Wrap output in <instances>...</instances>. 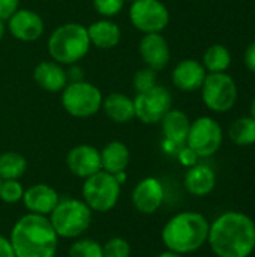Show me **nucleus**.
<instances>
[{"label": "nucleus", "mask_w": 255, "mask_h": 257, "mask_svg": "<svg viewBox=\"0 0 255 257\" xmlns=\"http://www.w3.org/2000/svg\"><path fill=\"white\" fill-rule=\"evenodd\" d=\"M24 196V187L18 179L11 181H2L0 185V200L8 205H15L23 200Z\"/></svg>", "instance_id": "cd10ccee"}, {"label": "nucleus", "mask_w": 255, "mask_h": 257, "mask_svg": "<svg viewBox=\"0 0 255 257\" xmlns=\"http://www.w3.org/2000/svg\"><path fill=\"white\" fill-rule=\"evenodd\" d=\"M251 117L255 119V96L254 99H252V102H251Z\"/></svg>", "instance_id": "ea45409f"}, {"label": "nucleus", "mask_w": 255, "mask_h": 257, "mask_svg": "<svg viewBox=\"0 0 255 257\" xmlns=\"http://www.w3.org/2000/svg\"><path fill=\"white\" fill-rule=\"evenodd\" d=\"M222 139L224 134L221 125L210 116H201L191 122L185 145L191 148L200 158H207L219 151Z\"/></svg>", "instance_id": "1a4fd4ad"}, {"label": "nucleus", "mask_w": 255, "mask_h": 257, "mask_svg": "<svg viewBox=\"0 0 255 257\" xmlns=\"http://www.w3.org/2000/svg\"><path fill=\"white\" fill-rule=\"evenodd\" d=\"M132 26L146 33H161L170 23V12L161 0H135L129 8Z\"/></svg>", "instance_id": "9d476101"}, {"label": "nucleus", "mask_w": 255, "mask_h": 257, "mask_svg": "<svg viewBox=\"0 0 255 257\" xmlns=\"http://www.w3.org/2000/svg\"><path fill=\"white\" fill-rule=\"evenodd\" d=\"M93 212L83 199H60L54 211L48 215L51 226L59 238L78 239L92 224Z\"/></svg>", "instance_id": "39448f33"}, {"label": "nucleus", "mask_w": 255, "mask_h": 257, "mask_svg": "<svg viewBox=\"0 0 255 257\" xmlns=\"http://www.w3.org/2000/svg\"><path fill=\"white\" fill-rule=\"evenodd\" d=\"M87 29L80 23H66L59 26L48 39V53L60 65H74L90 50Z\"/></svg>", "instance_id": "20e7f679"}, {"label": "nucleus", "mask_w": 255, "mask_h": 257, "mask_svg": "<svg viewBox=\"0 0 255 257\" xmlns=\"http://www.w3.org/2000/svg\"><path fill=\"white\" fill-rule=\"evenodd\" d=\"M180 148H182V146H179V145H176V143H173V142H168V140H165V139H164V142H162V151H164L165 154L176 155V154L179 152Z\"/></svg>", "instance_id": "e433bc0d"}, {"label": "nucleus", "mask_w": 255, "mask_h": 257, "mask_svg": "<svg viewBox=\"0 0 255 257\" xmlns=\"http://www.w3.org/2000/svg\"><path fill=\"white\" fill-rule=\"evenodd\" d=\"M183 184L189 194L197 196V197H204L215 190L216 175L209 166L195 164L188 169Z\"/></svg>", "instance_id": "6ab92c4d"}, {"label": "nucleus", "mask_w": 255, "mask_h": 257, "mask_svg": "<svg viewBox=\"0 0 255 257\" xmlns=\"http://www.w3.org/2000/svg\"><path fill=\"white\" fill-rule=\"evenodd\" d=\"M243 60H245L246 68H248L252 74H255V41L252 44H249V45L246 47Z\"/></svg>", "instance_id": "72a5a7b5"}, {"label": "nucleus", "mask_w": 255, "mask_h": 257, "mask_svg": "<svg viewBox=\"0 0 255 257\" xmlns=\"http://www.w3.org/2000/svg\"><path fill=\"white\" fill-rule=\"evenodd\" d=\"M0 257H15L9 239L2 235H0Z\"/></svg>", "instance_id": "c9c22d12"}, {"label": "nucleus", "mask_w": 255, "mask_h": 257, "mask_svg": "<svg viewBox=\"0 0 255 257\" xmlns=\"http://www.w3.org/2000/svg\"><path fill=\"white\" fill-rule=\"evenodd\" d=\"M125 5V0H93L95 11L104 18L117 15Z\"/></svg>", "instance_id": "7c9ffc66"}, {"label": "nucleus", "mask_w": 255, "mask_h": 257, "mask_svg": "<svg viewBox=\"0 0 255 257\" xmlns=\"http://www.w3.org/2000/svg\"><path fill=\"white\" fill-rule=\"evenodd\" d=\"M122 185L114 175L104 170L89 176L83 182L81 199L92 209V212L105 214L116 208L120 199Z\"/></svg>", "instance_id": "423d86ee"}, {"label": "nucleus", "mask_w": 255, "mask_h": 257, "mask_svg": "<svg viewBox=\"0 0 255 257\" xmlns=\"http://www.w3.org/2000/svg\"><path fill=\"white\" fill-rule=\"evenodd\" d=\"M207 244L216 257H249L255 250L254 220L239 211H227L210 223Z\"/></svg>", "instance_id": "f257e3e1"}, {"label": "nucleus", "mask_w": 255, "mask_h": 257, "mask_svg": "<svg viewBox=\"0 0 255 257\" xmlns=\"http://www.w3.org/2000/svg\"><path fill=\"white\" fill-rule=\"evenodd\" d=\"M8 239L15 257H54L60 238L48 217L27 212L17 220Z\"/></svg>", "instance_id": "f03ea898"}, {"label": "nucleus", "mask_w": 255, "mask_h": 257, "mask_svg": "<svg viewBox=\"0 0 255 257\" xmlns=\"http://www.w3.org/2000/svg\"><path fill=\"white\" fill-rule=\"evenodd\" d=\"M0 185H2V179H0Z\"/></svg>", "instance_id": "a19ab883"}, {"label": "nucleus", "mask_w": 255, "mask_h": 257, "mask_svg": "<svg viewBox=\"0 0 255 257\" xmlns=\"http://www.w3.org/2000/svg\"><path fill=\"white\" fill-rule=\"evenodd\" d=\"M66 164L69 172L81 179H87L102 170L101 154L92 145H78L72 148L66 155Z\"/></svg>", "instance_id": "ddd939ff"}, {"label": "nucleus", "mask_w": 255, "mask_h": 257, "mask_svg": "<svg viewBox=\"0 0 255 257\" xmlns=\"http://www.w3.org/2000/svg\"><path fill=\"white\" fill-rule=\"evenodd\" d=\"M101 108L105 116L116 123H128L135 117L134 99L120 92H113L104 96Z\"/></svg>", "instance_id": "aec40b11"}, {"label": "nucleus", "mask_w": 255, "mask_h": 257, "mask_svg": "<svg viewBox=\"0 0 255 257\" xmlns=\"http://www.w3.org/2000/svg\"><path fill=\"white\" fill-rule=\"evenodd\" d=\"M27 170V160L14 151L0 154V179L2 181H11L18 179L26 173Z\"/></svg>", "instance_id": "393cba45"}, {"label": "nucleus", "mask_w": 255, "mask_h": 257, "mask_svg": "<svg viewBox=\"0 0 255 257\" xmlns=\"http://www.w3.org/2000/svg\"><path fill=\"white\" fill-rule=\"evenodd\" d=\"M35 83L47 92H62L68 84L66 71L57 62H41L33 69Z\"/></svg>", "instance_id": "a211bd4d"}, {"label": "nucleus", "mask_w": 255, "mask_h": 257, "mask_svg": "<svg viewBox=\"0 0 255 257\" xmlns=\"http://www.w3.org/2000/svg\"><path fill=\"white\" fill-rule=\"evenodd\" d=\"M231 65V53L222 44L210 45L203 54V66L207 72H225Z\"/></svg>", "instance_id": "b1692460"}, {"label": "nucleus", "mask_w": 255, "mask_h": 257, "mask_svg": "<svg viewBox=\"0 0 255 257\" xmlns=\"http://www.w3.org/2000/svg\"><path fill=\"white\" fill-rule=\"evenodd\" d=\"M200 90L204 105L215 113L230 111L239 98L237 84L227 72H207Z\"/></svg>", "instance_id": "0eeeda50"}, {"label": "nucleus", "mask_w": 255, "mask_h": 257, "mask_svg": "<svg viewBox=\"0 0 255 257\" xmlns=\"http://www.w3.org/2000/svg\"><path fill=\"white\" fill-rule=\"evenodd\" d=\"M104 257H131V245L126 239L114 236L102 245Z\"/></svg>", "instance_id": "c85d7f7f"}, {"label": "nucleus", "mask_w": 255, "mask_h": 257, "mask_svg": "<svg viewBox=\"0 0 255 257\" xmlns=\"http://www.w3.org/2000/svg\"><path fill=\"white\" fill-rule=\"evenodd\" d=\"M156 257H185L182 256V254H177V253H173V251H168V250H165V251H162V253H159Z\"/></svg>", "instance_id": "4c0bfd02"}, {"label": "nucleus", "mask_w": 255, "mask_h": 257, "mask_svg": "<svg viewBox=\"0 0 255 257\" xmlns=\"http://www.w3.org/2000/svg\"><path fill=\"white\" fill-rule=\"evenodd\" d=\"M165 190L158 178L149 176L141 179L132 190L131 202L134 208L144 215L155 214L164 203Z\"/></svg>", "instance_id": "f8f14e48"}, {"label": "nucleus", "mask_w": 255, "mask_h": 257, "mask_svg": "<svg viewBox=\"0 0 255 257\" xmlns=\"http://www.w3.org/2000/svg\"><path fill=\"white\" fill-rule=\"evenodd\" d=\"M206 75L207 71L203 63L194 59H185L174 66L171 72V80L177 89L183 92H195L201 89Z\"/></svg>", "instance_id": "f3484780"}, {"label": "nucleus", "mask_w": 255, "mask_h": 257, "mask_svg": "<svg viewBox=\"0 0 255 257\" xmlns=\"http://www.w3.org/2000/svg\"><path fill=\"white\" fill-rule=\"evenodd\" d=\"M20 9V0H0V20H9Z\"/></svg>", "instance_id": "473e14b6"}, {"label": "nucleus", "mask_w": 255, "mask_h": 257, "mask_svg": "<svg viewBox=\"0 0 255 257\" xmlns=\"http://www.w3.org/2000/svg\"><path fill=\"white\" fill-rule=\"evenodd\" d=\"M69 257H104L102 253V245L90 238H80L77 239L69 251H68Z\"/></svg>", "instance_id": "bb28decb"}, {"label": "nucleus", "mask_w": 255, "mask_h": 257, "mask_svg": "<svg viewBox=\"0 0 255 257\" xmlns=\"http://www.w3.org/2000/svg\"><path fill=\"white\" fill-rule=\"evenodd\" d=\"M138 51L146 66L153 71L164 69L170 62V45L161 33H146L140 41Z\"/></svg>", "instance_id": "dca6fc26"}, {"label": "nucleus", "mask_w": 255, "mask_h": 257, "mask_svg": "<svg viewBox=\"0 0 255 257\" xmlns=\"http://www.w3.org/2000/svg\"><path fill=\"white\" fill-rule=\"evenodd\" d=\"M171 104L173 98L168 89L156 84L147 92L137 93L134 98L135 117L146 125L158 123L171 110Z\"/></svg>", "instance_id": "9b49d317"}, {"label": "nucleus", "mask_w": 255, "mask_h": 257, "mask_svg": "<svg viewBox=\"0 0 255 257\" xmlns=\"http://www.w3.org/2000/svg\"><path fill=\"white\" fill-rule=\"evenodd\" d=\"M210 223L195 211H183L173 215L161 232L162 244L168 251L177 254H191L200 250L209 236Z\"/></svg>", "instance_id": "7ed1b4c3"}, {"label": "nucleus", "mask_w": 255, "mask_h": 257, "mask_svg": "<svg viewBox=\"0 0 255 257\" xmlns=\"http://www.w3.org/2000/svg\"><path fill=\"white\" fill-rule=\"evenodd\" d=\"M5 32H6V24H5L3 20H0V41H2L3 36H5Z\"/></svg>", "instance_id": "58836bf2"}, {"label": "nucleus", "mask_w": 255, "mask_h": 257, "mask_svg": "<svg viewBox=\"0 0 255 257\" xmlns=\"http://www.w3.org/2000/svg\"><path fill=\"white\" fill-rule=\"evenodd\" d=\"M44 20L32 9H17L8 20V30L11 35L23 42H33L44 33Z\"/></svg>", "instance_id": "4468645a"}, {"label": "nucleus", "mask_w": 255, "mask_h": 257, "mask_svg": "<svg viewBox=\"0 0 255 257\" xmlns=\"http://www.w3.org/2000/svg\"><path fill=\"white\" fill-rule=\"evenodd\" d=\"M101 154V166L102 170L111 175H117L126 170V167L129 166V160H131V154L128 146L123 142L119 140H113L110 143H107L102 151H99Z\"/></svg>", "instance_id": "4be33fe9"}, {"label": "nucleus", "mask_w": 255, "mask_h": 257, "mask_svg": "<svg viewBox=\"0 0 255 257\" xmlns=\"http://www.w3.org/2000/svg\"><path fill=\"white\" fill-rule=\"evenodd\" d=\"M164 139L173 142L179 146H183L188 139V133L191 128V120L186 113L182 110L171 108L161 120Z\"/></svg>", "instance_id": "5701e85b"}, {"label": "nucleus", "mask_w": 255, "mask_h": 257, "mask_svg": "<svg viewBox=\"0 0 255 257\" xmlns=\"http://www.w3.org/2000/svg\"><path fill=\"white\" fill-rule=\"evenodd\" d=\"M129 2H135V0H129Z\"/></svg>", "instance_id": "79ce46f5"}, {"label": "nucleus", "mask_w": 255, "mask_h": 257, "mask_svg": "<svg viewBox=\"0 0 255 257\" xmlns=\"http://www.w3.org/2000/svg\"><path fill=\"white\" fill-rule=\"evenodd\" d=\"M68 75V83H75V81H83L84 75H83V69L80 66H77L75 63L71 65L69 71H66Z\"/></svg>", "instance_id": "f704fd0d"}, {"label": "nucleus", "mask_w": 255, "mask_h": 257, "mask_svg": "<svg viewBox=\"0 0 255 257\" xmlns=\"http://www.w3.org/2000/svg\"><path fill=\"white\" fill-rule=\"evenodd\" d=\"M176 157H177V160H179V163L183 166V167H192V166H195V164H198V155L191 149V148H188L186 145H183L180 149H179V152L176 154Z\"/></svg>", "instance_id": "2f4dec72"}, {"label": "nucleus", "mask_w": 255, "mask_h": 257, "mask_svg": "<svg viewBox=\"0 0 255 257\" xmlns=\"http://www.w3.org/2000/svg\"><path fill=\"white\" fill-rule=\"evenodd\" d=\"M231 142L237 146H251L255 143V119L243 116L234 120L228 130Z\"/></svg>", "instance_id": "a878e982"}, {"label": "nucleus", "mask_w": 255, "mask_h": 257, "mask_svg": "<svg viewBox=\"0 0 255 257\" xmlns=\"http://www.w3.org/2000/svg\"><path fill=\"white\" fill-rule=\"evenodd\" d=\"M156 84H158L156 83V71H153L149 66L138 69L137 74L134 75V89L137 90V93L147 92L152 87H155Z\"/></svg>", "instance_id": "c756f323"}, {"label": "nucleus", "mask_w": 255, "mask_h": 257, "mask_svg": "<svg viewBox=\"0 0 255 257\" xmlns=\"http://www.w3.org/2000/svg\"><path fill=\"white\" fill-rule=\"evenodd\" d=\"M101 90L83 80L75 83H68L62 90V105L74 117H90L101 110L102 105Z\"/></svg>", "instance_id": "6e6552de"}, {"label": "nucleus", "mask_w": 255, "mask_h": 257, "mask_svg": "<svg viewBox=\"0 0 255 257\" xmlns=\"http://www.w3.org/2000/svg\"><path fill=\"white\" fill-rule=\"evenodd\" d=\"M87 35H89L90 44L101 50L114 48L119 45V42L122 39L120 27L108 18L98 20V21L92 23L87 27Z\"/></svg>", "instance_id": "412c9836"}, {"label": "nucleus", "mask_w": 255, "mask_h": 257, "mask_svg": "<svg viewBox=\"0 0 255 257\" xmlns=\"http://www.w3.org/2000/svg\"><path fill=\"white\" fill-rule=\"evenodd\" d=\"M23 205L30 214L48 217L60 202L59 193L47 184H35L24 190Z\"/></svg>", "instance_id": "2eb2a0df"}]
</instances>
